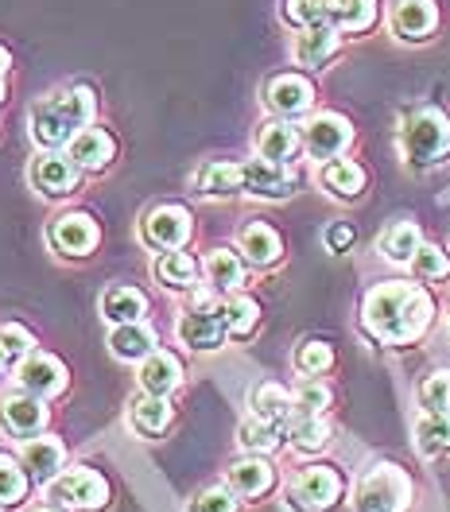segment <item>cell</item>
<instances>
[{"instance_id":"cell-30","label":"cell","mask_w":450,"mask_h":512,"mask_svg":"<svg viewBox=\"0 0 450 512\" xmlns=\"http://www.w3.org/2000/svg\"><path fill=\"white\" fill-rule=\"evenodd\" d=\"M152 272H156V280H160L163 288H171V291H187L194 280H198V264H194V256L179 253V249L156 256Z\"/></svg>"},{"instance_id":"cell-13","label":"cell","mask_w":450,"mask_h":512,"mask_svg":"<svg viewBox=\"0 0 450 512\" xmlns=\"http://www.w3.org/2000/svg\"><path fill=\"white\" fill-rule=\"evenodd\" d=\"M350 140H354V128H350L346 117H338V113H319L307 125V136H303V144H307V152L315 160H338L350 148Z\"/></svg>"},{"instance_id":"cell-31","label":"cell","mask_w":450,"mask_h":512,"mask_svg":"<svg viewBox=\"0 0 450 512\" xmlns=\"http://www.w3.org/2000/svg\"><path fill=\"white\" fill-rule=\"evenodd\" d=\"M32 485L35 481L24 462L0 454V509H16V505H24L28 493H32Z\"/></svg>"},{"instance_id":"cell-50","label":"cell","mask_w":450,"mask_h":512,"mask_svg":"<svg viewBox=\"0 0 450 512\" xmlns=\"http://www.w3.org/2000/svg\"><path fill=\"white\" fill-rule=\"evenodd\" d=\"M32 512H63V509H32Z\"/></svg>"},{"instance_id":"cell-10","label":"cell","mask_w":450,"mask_h":512,"mask_svg":"<svg viewBox=\"0 0 450 512\" xmlns=\"http://www.w3.org/2000/svg\"><path fill=\"white\" fill-rule=\"evenodd\" d=\"M225 334H229V326H225L222 307H214V303H198V307H191V311L179 319V338H183V346H191V350H198V353L218 350L225 342Z\"/></svg>"},{"instance_id":"cell-44","label":"cell","mask_w":450,"mask_h":512,"mask_svg":"<svg viewBox=\"0 0 450 512\" xmlns=\"http://www.w3.org/2000/svg\"><path fill=\"white\" fill-rule=\"evenodd\" d=\"M191 512H237V493L233 489H206L191 501Z\"/></svg>"},{"instance_id":"cell-48","label":"cell","mask_w":450,"mask_h":512,"mask_svg":"<svg viewBox=\"0 0 450 512\" xmlns=\"http://www.w3.org/2000/svg\"><path fill=\"white\" fill-rule=\"evenodd\" d=\"M8 70H12V55H8V51H4V47H0V82H4V78H8Z\"/></svg>"},{"instance_id":"cell-32","label":"cell","mask_w":450,"mask_h":512,"mask_svg":"<svg viewBox=\"0 0 450 512\" xmlns=\"http://www.w3.org/2000/svg\"><path fill=\"white\" fill-rule=\"evenodd\" d=\"M284 431H288L291 447L303 450V454H315V450H322L330 443V423L322 416H295V412H291Z\"/></svg>"},{"instance_id":"cell-34","label":"cell","mask_w":450,"mask_h":512,"mask_svg":"<svg viewBox=\"0 0 450 512\" xmlns=\"http://www.w3.org/2000/svg\"><path fill=\"white\" fill-rule=\"evenodd\" d=\"M416 447L427 458H439L450 450V412H427L416 423Z\"/></svg>"},{"instance_id":"cell-14","label":"cell","mask_w":450,"mask_h":512,"mask_svg":"<svg viewBox=\"0 0 450 512\" xmlns=\"http://www.w3.org/2000/svg\"><path fill=\"white\" fill-rule=\"evenodd\" d=\"M245 171V191L257 194V198H288L295 194V171L288 163H272V160H249L241 163Z\"/></svg>"},{"instance_id":"cell-18","label":"cell","mask_w":450,"mask_h":512,"mask_svg":"<svg viewBox=\"0 0 450 512\" xmlns=\"http://www.w3.org/2000/svg\"><path fill=\"white\" fill-rule=\"evenodd\" d=\"M439 24V12H435V0H396L392 8V32L400 39H427Z\"/></svg>"},{"instance_id":"cell-3","label":"cell","mask_w":450,"mask_h":512,"mask_svg":"<svg viewBox=\"0 0 450 512\" xmlns=\"http://www.w3.org/2000/svg\"><path fill=\"white\" fill-rule=\"evenodd\" d=\"M412 478L392 466V462H377L354 489V512H412Z\"/></svg>"},{"instance_id":"cell-11","label":"cell","mask_w":450,"mask_h":512,"mask_svg":"<svg viewBox=\"0 0 450 512\" xmlns=\"http://www.w3.org/2000/svg\"><path fill=\"white\" fill-rule=\"evenodd\" d=\"M47 241L59 256H90L101 241V229L90 214H59L47 229Z\"/></svg>"},{"instance_id":"cell-23","label":"cell","mask_w":450,"mask_h":512,"mask_svg":"<svg viewBox=\"0 0 450 512\" xmlns=\"http://www.w3.org/2000/svg\"><path fill=\"white\" fill-rule=\"evenodd\" d=\"M183 381V369H179V361H175V353H148L144 357V365H140V384H144V392H152V396H167V392H175Z\"/></svg>"},{"instance_id":"cell-8","label":"cell","mask_w":450,"mask_h":512,"mask_svg":"<svg viewBox=\"0 0 450 512\" xmlns=\"http://www.w3.org/2000/svg\"><path fill=\"white\" fill-rule=\"evenodd\" d=\"M47 400H39L32 392H8V396H0V427L12 435V439H20V443H28L35 435H43V427H47Z\"/></svg>"},{"instance_id":"cell-29","label":"cell","mask_w":450,"mask_h":512,"mask_svg":"<svg viewBox=\"0 0 450 512\" xmlns=\"http://www.w3.org/2000/svg\"><path fill=\"white\" fill-rule=\"evenodd\" d=\"M322 187L334 198H361V191H365V167L354 160H326Z\"/></svg>"},{"instance_id":"cell-42","label":"cell","mask_w":450,"mask_h":512,"mask_svg":"<svg viewBox=\"0 0 450 512\" xmlns=\"http://www.w3.org/2000/svg\"><path fill=\"white\" fill-rule=\"evenodd\" d=\"M330 365H334V350H330L326 342H303V346L295 350V369H299L303 377H322Z\"/></svg>"},{"instance_id":"cell-19","label":"cell","mask_w":450,"mask_h":512,"mask_svg":"<svg viewBox=\"0 0 450 512\" xmlns=\"http://www.w3.org/2000/svg\"><path fill=\"white\" fill-rule=\"evenodd\" d=\"M272 485H276V470L264 458H245V462H233L229 466V489L237 497L257 501L264 493H272Z\"/></svg>"},{"instance_id":"cell-25","label":"cell","mask_w":450,"mask_h":512,"mask_svg":"<svg viewBox=\"0 0 450 512\" xmlns=\"http://www.w3.org/2000/svg\"><path fill=\"white\" fill-rule=\"evenodd\" d=\"M152 346H156V334L144 322H121L109 334V350H113V357H121V361H144L148 353H156Z\"/></svg>"},{"instance_id":"cell-24","label":"cell","mask_w":450,"mask_h":512,"mask_svg":"<svg viewBox=\"0 0 450 512\" xmlns=\"http://www.w3.org/2000/svg\"><path fill=\"white\" fill-rule=\"evenodd\" d=\"M101 315L113 322V326H121V322H140L148 315V299H144L140 288L117 284V288H109L101 295Z\"/></svg>"},{"instance_id":"cell-35","label":"cell","mask_w":450,"mask_h":512,"mask_svg":"<svg viewBox=\"0 0 450 512\" xmlns=\"http://www.w3.org/2000/svg\"><path fill=\"white\" fill-rule=\"evenodd\" d=\"M206 276L218 291H237L245 284V264L233 249H214L206 260Z\"/></svg>"},{"instance_id":"cell-46","label":"cell","mask_w":450,"mask_h":512,"mask_svg":"<svg viewBox=\"0 0 450 512\" xmlns=\"http://www.w3.org/2000/svg\"><path fill=\"white\" fill-rule=\"evenodd\" d=\"M326 245H330V253H346L350 245H354V225L338 222L326 229Z\"/></svg>"},{"instance_id":"cell-6","label":"cell","mask_w":450,"mask_h":512,"mask_svg":"<svg viewBox=\"0 0 450 512\" xmlns=\"http://www.w3.org/2000/svg\"><path fill=\"white\" fill-rule=\"evenodd\" d=\"M342 493H346V481L334 466H307L291 485L288 505L295 512H326L342 501Z\"/></svg>"},{"instance_id":"cell-15","label":"cell","mask_w":450,"mask_h":512,"mask_svg":"<svg viewBox=\"0 0 450 512\" xmlns=\"http://www.w3.org/2000/svg\"><path fill=\"white\" fill-rule=\"evenodd\" d=\"M20 462L28 466V474H32L35 485H51V481L63 474V466H66L63 439H55V435H35V439L24 443Z\"/></svg>"},{"instance_id":"cell-2","label":"cell","mask_w":450,"mask_h":512,"mask_svg":"<svg viewBox=\"0 0 450 512\" xmlns=\"http://www.w3.org/2000/svg\"><path fill=\"white\" fill-rule=\"evenodd\" d=\"M97 113V94L90 86H70V90H59V94L43 97L32 109V140L43 144L47 152L70 144L82 128L94 125Z\"/></svg>"},{"instance_id":"cell-12","label":"cell","mask_w":450,"mask_h":512,"mask_svg":"<svg viewBox=\"0 0 450 512\" xmlns=\"http://www.w3.org/2000/svg\"><path fill=\"white\" fill-rule=\"evenodd\" d=\"M32 183L43 198H66V194L78 191L82 167L70 160V156H63V152H43L32 163Z\"/></svg>"},{"instance_id":"cell-20","label":"cell","mask_w":450,"mask_h":512,"mask_svg":"<svg viewBox=\"0 0 450 512\" xmlns=\"http://www.w3.org/2000/svg\"><path fill=\"white\" fill-rule=\"evenodd\" d=\"M241 253H245V260H253L257 268H272L284 256V241H280V233L272 225L249 222L241 229Z\"/></svg>"},{"instance_id":"cell-9","label":"cell","mask_w":450,"mask_h":512,"mask_svg":"<svg viewBox=\"0 0 450 512\" xmlns=\"http://www.w3.org/2000/svg\"><path fill=\"white\" fill-rule=\"evenodd\" d=\"M16 384L24 388V392H32L39 400H55V396H63L70 377H66V365L59 357H51V353H24L20 357V365H16Z\"/></svg>"},{"instance_id":"cell-41","label":"cell","mask_w":450,"mask_h":512,"mask_svg":"<svg viewBox=\"0 0 450 512\" xmlns=\"http://www.w3.org/2000/svg\"><path fill=\"white\" fill-rule=\"evenodd\" d=\"M419 408L423 412H450V373L439 369L419 384Z\"/></svg>"},{"instance_id":"cell-36","label":"cell","mask_w":450,"mask_h":512,"mask_svg":"<svg viewBox=\"0 0 450 512\" xmlns=\"http://www.w3.org/2000/svg\"><path fill=\"white\" fill-rule=\"evenodd\" d=\"M222 315L225 326H229V338H249L260 322V307L257 299H249V295H229L222 303Z\"/></svg>"},{"instance_id":"cell-1","label":"cell","mask_w":450,"mask_h":512,"mask_svg":"<svg viewBox=\"0 0 450 512\" xmlns=\"http://www.w3.org/2000/svg\"><path fill=\"white\" fill-rule=\"evenodd\" d=\"M361 315H365V326H369L373 338H381L388 346H408L431 326L435 303L419 284L388 280V284L365 295V311Z\"/></svg>"},{"instance_id":"cell-33","label":"cell","mask_w":450,"mask_h":512,"mask_svg":"<svg viewBox=\"0 0 450 512\" xmlns=\"http://www.w3.org/2000/svg\"><path fill=\"white\" fill-rule=\"evenodd\" d=\"M377 24V0H334V28L346 35H365Z\"/></svg>"},{"instance_id":"cell-37","label":"cell","mask_w":450,"mask_h":512,"mask_svg":"<svg viewBox=\"0 0 450 512\" xmlns=\"http://www.w3.org/2000/svg\"><path fill=\"white\" fill-rule=\"evenodd\" d=\"M280 427L276 423H268V419H245L241 427H237V443L249 450V454H272V450L280 447Z\"/></svg>"},{"instance_id":"cell-47","label":"cell","mask_w":450,"mask_h":512,"mask_svg":"<svg viewBox=\"0 0 450 512\" xmlns=\"http://www.w3.org/2000/svg\"><path fill=\"white\" fill-rule=\"evenodd\" d=\"M12 361H16V353L8 350V342H4V338H0V373H4V369H8V365H12Z\"/></svg>"},{"instance_id":"cell-4","label":"cell","mask_w":450,"mask_h":512,"mask_svg":"<svg viewBox=\"0 0 450 512\" xmlns=\"http://www.w3.org/2000/svg\"><path fill=\"white\" fill-rule=\"evenodd\" d=\"M47 493H51V501L59 509H70V512H101L109 505V481L94 466L63 470L59 478L47 485Z\"/></svg>"},{"instance_id":"cell-38","label":"cell","mask_w":450,"mask_h":512,"mask_svg":"<svg viewBox=\"0 0 450 512\" xmlns=\"http://www.w3.org/2000/svg\"><path fill=\"white\" fill-rule=\"evenodd\" d=\"M419 245H423V241H419V229L412 222H396L385 237H381V253H385L388 260H396V264H412V256H416Z\"/></svg>"},{"instance_id":"cell-43","label":"cell","mask_w":450,"mask_h":512,"mask_svg":"<svg viewBox=\"0 0 450 512\" xmlns=\"http://www.w3.org/2000/svg\"><path fill=\"white\" fill-rule=\"evenodd\" d=\"M412 268H416L419 280H443L450 272V260L439 245H419L416 256H412Z\"/></svg>"},{"instance_id":"cell-7","label":"cell","mask_w":450,"mask_h":512,"mask_svg":"<svg viewBox=\"0 0 450 512\" xmlns=\"http://www.w3.org/2000/svg\"><path fill=\"white\" fill-rule=\"evenodd\" d=\"M194 233V218L191 210L175 206V202H163V206H152L144 214V225H140V237L144 245L160 249V253H171V249H183Z\"/></svg>"},{"instance_id":"cell-5","label":"cell","mask_w":450,"mask_h":512,"mask_svg":"<svg viewBox=\"0 0 450 512\" xmlns=\"http://www.w3.org/2000/svg\"><path fill=\"white\" fill-rule=\"evenodd\" d=\"M450 152V121L439 109H419L408 117L404 125V156L427 167V163H439Z\"/></svg>"},{"instance_id":"cell-40","label":"cell","mask_w":450,"mask_h":512,"mask_svg":"<svg viewBox=\"0 0 450 512\" xmlns=\"http://www.w3.org/2000/svg\"><path fill=\"white\" fill-rule=\"evenodd\" d=\"M291 400H295V416H322L330 408V388L322 381H315V377H307V381L291 392Z\"/></svg>"},{"instance_id":"cell-28","label":"cell","mask_w":450,"mask_h":512,"mask_svg":"<svg viewBox=\"0 0 450 512\" xmlns=\"http://www.w3.org/2000/svg\"><path fill=\"white\" fill-rule=\"evenodd\" d=\"M249 404H253V416L257 419H268V423H276V427H288L291 412H295V400H291L288 388H280V384H257L253 388V396H249Z\"/></svg>"},{"instance_id":"cell-22","label":"cell","mask_w":450,"mask_h":512,"mask_svg":"<svg viewBox=\"0 0 450 512\" xmlns=\"http://www.w3.org/2000/svg\"><path fill=\"white\" fill-rule=\"evenodd\" d=\"M299 148H303V136H299V128H291L288 121H272V125L260 128L257 152L264 156V160L291 163L295 156H299Z\"/></svg>"},{"instance_id":"cell-21","label":"cell","mask_w":450,"mask_h":512,"mask_svg":"<svg viewBox=\"0 0 450 512\" xmlns=\"http://www.w3.org/2000/svg\"><path fill=\"white\" fill-rule=\"evenodd\" d=\"M334 55H338V28L334 24L303 28V35L295 39V59H299V66H326Z\"/></svg>"},{"instance_id":"cell-39","label":"cell","mask_w":450,"mask_h":512,"mask_svg":"<svg viewBox=\"0 0 450 512\" xmlns=\"http://www.w3.org/2000/svg\"><path fill=\"white\" fill-rule=\"evenodd\" d=\"M284 20L295 28L334 24V0H284Z\"/></svg>"},{"instance_id":"cell-27","label":"cell","mask_w":450,"mask_h":512,"mask_svg":"<svg viewBox=\"0 0 450 512\" xmlns=\"http://www.w3.org/2000/svg\"><path fill=\"white\" fill-rule=\"evenodd\" d=\"M198 191L206 198H229V194L245 191V171L241 163H229V160H214L206 163L198 171Z\"/></svg>"},{"instance_id":"cell-17","label":"cell","mask_w":450,"mask_h":512,"mask_svg":"<svg viewBox=\"0 0 450 512\" xmlns=\"http://www.w3.org/2000/svg\"><path fill=\"white\" fill-rule=\"evenodd\" d=\"M268 105L280 113V117H303L307 109H311V101H315V86L303 78V74H280V78H272L268 82Z\"/></svg>"},{"instance_id":"cell-49","label":"cell","mask_w":450,"mask_h":512,"mask_svg":"<svg viewBox=\"0 0 450 512\" xmlns=\"http://www.w3.org/2000/svg\"><path fill=\"white\" fill-rule=\"evenodd\" d=\"M4 97H8V90H4V82H0V105H4Z\"/></svg>"},{"instance_id":"cell-26","label":"cell","mask_w":450,"mask_h":512,"mask_svg":"<svg viewBox=\"0 0 450 512\" xmlns=\"http://www.w3.org/2000/svg\"><path fill=\"white\" fill-rule=\"evenodd\" d=\"M171 419H175V412H171V404H167V396H140L136 404H132V431L136 435H144V439H160L163 431L171 427Z\"/></svg>"},{"instance_id":"cell-16","label":"cell","mask_w":450,"mask_h":512,"mask_svg":"<svg viewBox=\"0 0 450 512\" xmlns=\"http://www.w3.org/2000/svg\"><path fill=\"white\" fill-rule=\"evenodd\" d=\"M66 156L78 163L82 171H105L109 163L117 160V140H113L109 128L90 125L70 140V152H66Z\"/></svg>"},{"instance_id":"cell-45","label":"cell","mask_w":450,"mask_h":512,"mask_svg":"<svg viewBox=\"0 0 450 512\" xmlns=\"http://www.w3.org/2000/svg\"><path fill=\"white\" fill-rule=\"evenodd\" d=\"M0 338L8 342V350L16 353V357H24V353H32L35 338L24 330V326H16V322H0Z\"/></svg>"}]
</instances>
